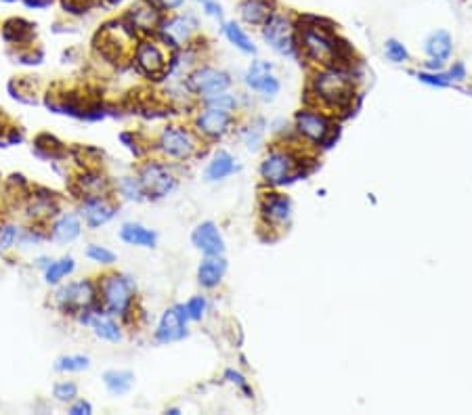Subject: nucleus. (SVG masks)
I'll list each match as a JSON object with an SVG mask.
<instances>
[{"label": "nucleus", "mask_w": 472, "mask_h": 415, "mask_svg": "<svg viewBox=\"0 0 472 415\" xmlns=\"http://www.w3.org/2000/svg\"><path fill=\"white\" fill-rule=\"evenodd\" d=\"M296 38L300 55L317 68L342 66L351 53L347 43L338 40L334 26L319 17L296 20Z\"/></svg>", "instance_id": "nucleus-1"}, {"label": "nucleus", "mask_w": 472, "mask_h": 415, "mask_svg": "<svg viewBox=\"0 0 472 415\" xmlns=\"http://www.w3.org/2000/svg\"><path fill=\"white\" fill-rule=\"evenodd\" d=\"M309 95L317 107L326 112H342L355 99V80L353 74L342 66L319 68L309 84Z\"/></svg>", "instance_id": "nucleus-2"}, {"label": "nucleus", "mask_w": 472, "mask_h": 415, "mask_svg": "<svg viewBox=\"0 0 472 415\" xmlns=\"http://www.w3.org/2000/svg\"><path fill=\"white\" fill-rule=\"evenodd\" d=\"M97 292H99V306L103 312L120 319H128L135 306V281L132 277L124 273H105L97 281Z\"/></svg>", "instance_id": "nucleus-3"}, {"label": "nucleus", "mask_w": 472, "mask_h": 415, "mask_svg": "<svg viewBox=\"0 0 472 415\" xmlns=\"http://www.w3.org/2000/svg\"><path fill=\"white\" fill-rule=\"evenodd\" d=\"M300 156L290 149V147H273L269 149V153L263 158L259 174L265 187L269 189H280L284 185H288L290 181H294L300 172Z\"/></svg>", "instance_id": "nucleus-4"}, {"label": "nucleus", "mask_w": 472, "mask_h": 415, "mask_svg": "<svg viewBox=\"0 0 472 415\" xmlns=\"http://www.w3.org/2000/svg\"><path fill=\"white\" fill-rule=\"evenodd\" d=\"M294 133L313 145L332 147V141L338 139V126H334V118L321 107H305L294 116Z\"/></svg>", "instance_id": "nucleus-5"}, {"label": "nucleus", "mask_w": 472, "mask_h": 415, "mask_svg": "<svg viewBox=\"0 0 472 415\" xmlns=\"http://www.w3.org/2000/svg\"><path fill=\"white\" fill-rule=\"evenodd\" d=\"M55 304L63 315H74V317L86 310H97L101 308L97 283L91 279L66 283L55 292Z\"/></svg>", "instance_id": "nucleus-6"}, {"label": "nucleus", "mask_w": 472, "mask_h": 415, "mask_svg": "<svg viewBox=\"0 0 472 415\" xmlns=\"http://www.w3.org/2000/svg\"><path fill=\"white\" fill-rule=\"evenodd\" d=\"M199 135L187 126H181V124H170L166 126L158 141H155V147L158 151L168 158V160H176V162H185V160H191L193 156H197L199 151Z\"/></svg>", "instance_id": "nucleus-7"}, {"label": "nucleus", "mask_w": 472, "mask_h": 415, "mask_svg": "<svg viewBox=\"0 0 472 415\" xmlns=\"http://www.w3.org/2000/svg\"><path fill=\"white\" fill-rule=\"evenodd\" d=\"M261 36L269 49H273L282 57H298V38H296V20L277 11L263 28Z\"/></svg>", "instance_id": "nucleus-8"}, {"label": "nucleus", "mask_w": 472, "mask_h": 415, "mask_svg": "<svg viewBox=\"0 0 472 415\" xmlns=\"http://www.w3.org/2000/svg\"><path fill=\"white\" fill-rule=\"evenodd\" d=\"M135 68L147 78H164L170 68V53L158 38H143L132 51Z\"/></svg>", "instance_id": "nucleus-9"}, {"label": "nucleus", "mask_w": 472, "mask_h": 415, "mask_svg": "<svg viewBox=\"0 0 472 415\" xmlns=\"http://www.w3.org/2000/svg\"><path fill=\"white\" fill-rule=\"evenodd\" d=\"M116 28H112L109 24L103 26V30L97 34V49L101 51L103 57L112 59V61H120L126 59L128 55H132L135 45H137V34L128 28V24L122 20L120 24H114Z\"/></svg>", "instance_id": "nucleus-10"}, {"label": "nucleus", "mask_w": 472, "mask_h": 415, "mask_svg": "<svg viewBox=\"0 0 472 415\" xmlns=\"http://www.w3.org/2000/svg\"><path fill=\"white\" fill-rule=\"evenodd\" d=\"M199 22L193 13H176V15H166L155 38L170 51L181 49L183 45H189L193 34L197 32Z\"/></svg>", "instance_id": "nucleus-11"}, {"label": "nucleus", "mask_w": 472, "mask_h": 415, "mask_svg": "<svg viewBox=\"0 0 472 415\" xmlns=\"http://www.w3.org/2000/svg\"><path fill=\"white\" fill-rule=\"evenodd\" d=\"M139 181L147 199H162L178 187L176 174L162 162H147L139 170Z\"/></svg>", "instance_id": "nucleus-12"}, {"label": "nucleus", "mask_w": 472, "mask_h": 415, "mask_svg": "<svg viewBox=\"0 0 472 415\" xmlns=\"http://www.w3.org/2000/svg\"><path fill=\"white\" fill-rule=\"evenodd\" d=\"M168 13L158 5V0H137V3L126 11L124 22L128 24V28L135 34H143L147 36H155L164 17Z\"/></svg>", "instance_id": "nucleus-13"}, {"label": "nucleus", "mask_w": 472, "mask_h": 415, "mask_svg": "<svg viewBox=\"0 0 472 415\" xmlns=\"http://www.w3.org/2000/svg\"><path fill=\"white\" fill-rule=\"evenodd\" d=\"M185 86H187V91H189L191 95H197L199 99H206V97H210V95L229 91V89L233 86V78H231V74H227L224 70L204 66V68L193 70V72L187 76Z\"/></svg>", "instance_id": "nucleus-14"}, {"label": "nucleus", "mask_w": 472, "mask_h": 415, "mask_svg": "<svg viewBox=\"0 0 472 415\" xmlns=\"http://www.w3.org/2000/svg\"><path fill=\"white\" fill-rule=\"evenodd\" d=\"M244 84L248 91L261 95L263 99H275L282 91V82L275 76V68L267 59H254L246 74H244Z\"/></svg>", "instance_id": "nucleus-15"}, {"label": "nucleus", "mask_w": 472, "mask_h": 415, "mask_svg": "<svg viewBox=\"0 0 472 415\" xmlns=\"http://www.w3.org/2000/svg\"><path fill=\"white\" fill-rule=\"evenodd\" d=\"M195 133L208 141H218L222 137H227L233 126H235V114L233 112H224L218 107H208L204 105L201 112H197L195 120H193Z\"/></svg>", "instance_id": "nucleus-16"}, {"label": "nucleus", "mask_w": 472, "mask_h": 415, "mask_svg": "<svg viewBox=\"0 0 472 415\" xmlns=\"http://www.w3.org/2000/svg\"><path fill=\"white\" fill-rule=\"evenodd\" d=\"M189 319L183 310V304H174L170 308H166L158 321V327L153 331V338L158 344H172V342H181L187 338L189 327H187Z\"/></svg>", "instance_id": "nucleus-17"}, {"label": "nucleus", "mask_w": 472, "mask_h": 415, "mask_svg": "<svg viewBox=\"0 0 472 415\" xmlns=\"http://www.w3.org/2000/svg\"><path fill=\"white\" fill-rule=\"evenodd\" d=\"M292 199L280 191H267L261 197V218L269 229H284L292 218Z\"/></svg>", "instance_id": "nucleus-18"}, {"label": "nucleus", "mask_w": 472, "mask_h": 415, "mask_svg": "<svg viewBox=\"0 0 472 415\" xmlns=\"http://www.w3.org/2000/svg\"><path fill=\"white\" fill-rule=\"evenodd\" d=\"M118 212V206L109 199V195H91L82 197L80 216L84 218V225L89 229H99L114 220Z\"/></svg>", "instance_id": "nucleus-19"}, {"label": "nucleus", "mask_w": 472, "mask_h": 415, "mask_svg": "<svg viewBox=\"0 0 472 415\" xmlns=\"http://www.w3.org/2000/svg\"><path fill=\"white\" fill-rule=\"evenodd\" d=\"M191 243L195 250H199L204 256H222L224 254V239L212 220H204L195 225L191 231Z\"/></svg>", "instance_id": "nucleus-20"}, {"label": "nucleus", "mask_w": 472, "mask_h": 415, "mask_svg": "<svg viewBox=\"0 0 472 415\" xmlns=\"http://www.w3.org/2000/svg\"><path fill=\"white\" fill-rule=\"evenodd\" d=\"M277 11V0H240L238 5V15L242 24L252 28H263Z\"/></svg>", "instance_id": "nucleus-21"}, {"label": "nucleus", "mask_w": 472, "mask_h": 415, "mask_svg": "<svg viewBox=\"0 0 472 415\" xmlns=\"http://www.w3.org/2000/svg\"><path fill=\"white\" fill-rule=\"evenodd\" d=\"M227 275V260L222 256H204L197 266V283L204 289H216Z\"/></svg>", "instance_id": "nucleus-22"}, {"label": "nucleus", "mask_w": 472, "mask_h": 415, "mask_svg": "<svg viewBox=\"0 0 472 415\" xmlns=\"http://www.w3.org/2000/svg\"><path fill=\"white\" fill-rule=\"evenodd\" d=\"M238 170H240L238 160H235L229 151L218 149V151L210 158V162H208V166H206V170H204V179H206L208 183H220V181L229 179L231 174H235Z\"/></svg>", "instance_id": "nucleus-23"}, {"label": "nucleus", "mask_w": 472, "mask_h": 415, "mask_svg": "<svg viewBox=\"0 0 472 415\" xmlns=\"http://www.w3.org/2000/svg\"><path fill=\"white\" fill-rule=\"evenodd\" d=\"M424 55H426V59L447 63L453 55V36L447 30L430 32L424 40Z\"/></svg>", "instance_id": "nucleus-24"}, {"label": "nucleus", "mask_w": 472, "mask_h": 415, "mask_svg": "<svg viewBox=\"0 0 472 415\" xmlns=\"http://www.w3.org/2000/svg\"><path fill=\"white\" fill-rule=\"evenodd\" d=\"M89 325H91L93 333H95L99 340H103V342L118 344V342H122V338H124L122 327H120V323L116 321V317H112V315L103 312L101 308L93 312V317H91Z\"/></svg>", "instance_id": "nucleus-25"}, {"label": "nucleus", "mask_w": 472, "mask_h": 415, "mask_svg": "<svg viewBox=\"0 0 472 415\" xmlns=\"http://www.w3.org/2000/svg\"><path fill=\"white\" fill-rule=\"evenodd\" d=\"M82 233V218L78 214H61L51 225V239L57 243H72Z\"/></svg>", "instance_id": "nucleus-26"}, {"label": "nucleus", "mask_w": 472, "mask_h": 415, "mask_svg": "<svg viewBox=\"0 0 472 415\" xmlns=\"http://www.w3.org/2000/svg\"><path fill=\"white\" fill-rule=\"evenodd\" d=\"M120 239L126 246H135V248H155L158 243V233L151 231L149 227L141 225V222H124L120 227Z\"/></svg>", "instance_id": "nucleus-27"}, {"label": "nucleus", "mask_w": 472, "mask_h": 415, "mask_svg": "<svg viewBox=\"0 0 472 415\" xmlns=\"http://www.w3.org/2000/svg\"><path fill=\"white\" fill-rule=\"evenodd\" d=\"M222 36L227 38V43L231 47H235L240 53L244 55H257V45L254 40L248 36V32L238 24V22H222V28H220Z\"/></svg>", "instance_id": "nucleus-28"}, {"label": "nucleus", "mask_w": 472, "mask_h": 415, "mask_svg": "<svg viewBox=\"0 0 472 415\" xmlns=\"http://www.w3.org/2000/svg\"><path fill=\"white\" fill-rule=\"evenodd\" d=\"M103 384L109 394L114 396H124L132 390L135 386V373L128 369H107L103 373Z\"/></svg>", "instance_id": "nucleus-29"}, {"label": "nucleus", "mask_w": 472, "mask_h": 415, "mask_svg": "<svg viewBox=\"0 0 472 415\" xmlns=\"http://www.w3.org/2000/svg\"><path fill=\"white\" fill-rule=\"evenodd\" d=\"M34 26L26 20H9L5 22L3 26V38L9 43V45H30L32 38H34Z\"/></svg>", "instance_id": "nucleus-30"}, {"label": "nucleus", "mask_w": 472, "mask_h": 415, "mask_svg": "<svg viewBox=\"0 0 472 415\" xmlns=\"http://www.w3.org/2000/svg\"><path fill=\"white\" fill-rule=\"evenodd\" d=\"M76 185H78V191L82 197L107 195V191H109V181L95 170H86L80 179H76Z\"/></svg>", "instance_id": "nucleus-31"}, {"label": "nucleus", "mask_w": 472, "mask_h": 415, "mask_svg": "<svg viewBox=\"0 0 472 415\" xmlns=\"http://www.w3.org/2000/svg\"><path fill=\"white\" fill-rule=\"evenodd\" d=\"M74 271H76V260L72 256H63L59 260H51L49 266L45 269V281L49 285H59Z\"/></svg>", "instance_id": "nucleus-32"}, {"label": "nucleus", "mask_w": 472, "mask_h": 415, "mask_svg": "<svg viewBox=\"0 0 472 415\" xmlns=\"http://www.w3.org/2000/svg\"><path fill=\"white\" fill-rule=\"evenodd\" d=\"M91 367V359L86 354H63L55 361V371L59 373H78Z\"/></svg>", "instance_id": "nucleus-33"}, {"label": "nucleus", "mask_w": 472, "mask_h": 415, "mask_svg": "<svg viewBox=\"0 0 472 415\" xmlns=\"http://www.w3.org/2000/svg\"><path fill=\"white\" fill-rule=\"evenodd\" d=\"M265 126L267 122L263 118H257L252 124H248L246 128H242V139L246 143V147L250 151H257L261 145H263V139H265Z\"/></svg>", "instance_id": "nucleus-34"}, {"label": "nucleus", "mask_w": 472, "mask_h": 415, "mask_svg": "<svg viewBox=\"0 0 472 415\" xmlns=\"http://www.w3.org/2000/svg\"><path fill=\"white\" fill-rule=\"evenodd\" d=\"M118 191H120V195H122L124 199H128V202H143V199H147V197H145V191H143V187H141L139 176H122V179L118 181Z\"/></svg>", "instance_id": "nucleus-35"}, {"label": "nucleus", "mask_w": 472, "mask_h": 415, "mask_svg": "<svg viewBox=\"0 0 472 415\" xmlns=\"http://www.w3.org/2000/svg\"><path fill=\"white\" fill-rule=\"evenodd\" d=\"M28 212L34 218H51L57 214V206L53 204V193L51 195H32Z\"/></svg>", "instance_id": "nucleus-36"}, {"label": "nucleus", "mask_w": 472, "mask_h": 415, "mask_svg": "<svg viewBox=\"0 0 472 415\" xmlns=\"http://www.w3.org/2000/svg\"><path fill=\"white\" fill-rule=\"evenodd\" d=\"M201 105H208V107H218V110H224V112H238L240 107V99L235 97L233 93L229 91H222V93H216V95H210L206 99H201Z\"/></svg>", "instance_id": "nucleus-37"}, {"label": "nucleus", "mask_w": 472, "mask_h": 415, "mask_svg": "<svg viewBox=\"0 0 472 415\" xmlns=\"http://www.w3.org/2000/svg\"><path fill=\"white\" fill-rule=\"evenodd\" d=\"M384 55H386V59H388L390 63H395V66H403V63L409 61V51H407V47H405L401 40H397V38H388V40L384 43Z\"/></svg>", "instance_id": "nucleus-38"}, {"label": "nucleus", "mask_w": 472, "mask_h": 415, "mask_svg": "<svg viewBox=\"0 0 472 415\" xmlns=\"http://www.w3.org/2000/svg\"><path fill=\"white\" fill-rule=\"evenodd\" d=\"M183 310L187 315L189 321H201L208 312V298L206 296H191L185 304H183Z\"/></svg>", "instance_id": "nucleus-39"}, {"label": "nucleus", "mask_w": 472, "mask_h": 415, "mask_svg": "<svg viewBox=\"0 0 472 415\" xmlns=\"http://www.w3.org/2000/svg\"><path fill=\"white\" fill-rule=\"evenodd\" d=\"M53 398L59 400V402H66L70 405L72 400L78 398V384L72 382V379H61L53 386Z\"/></svg>", "instance_id": "nucleus-40"}, {"label": "nucleus", "mask_w": 472, "mask_h": 415, "mask_svg": "<svg viewBox=\"0 0 472 415\" xmlns=\"http://www.w3.org/2000/svg\"><path fill=\"white\" fill-rule=\"evenodd\" d=\"M422 84H426V86H432V89H449V86H453L451 84V80L447 78V74L441 70V72H428V70H422V72H416L413 74Z\"/></svg>", "instance_id": "nucleus-41"}, {"label": "nucleus", "mask_w": 472, "mask_h": 415, "mask_svg": "<svg viewBox=\"0 0 472 415\" xmlns=\"http://www.w3.org/2000/svg\"><path fill=\"white\" fill-rule=\"evenodd\" d=\"M84 254L91 262H97V264H103V266H109V264L116 262V254L112 250H107L105 246H99V243H91Z\"/></svg>", "instance_id": "nucleus-42"}, {"label": "nucleus", "mask_w": 472, "mask_h": 415, "mask_svg": "<svg viewBox=\"0 0 472 415\" xmlns=\"http://www.w3.org/2000/svg\"><path fill=\"white\" fill-rule=\"evenodd\" d=\"M20 227L17 225H3L0 227V254H5L9 250L15 248V243L20 241Z\"/></svg>", "instance_id": "nucleus-43"}, {"label": "nucleus", "mask_w": 472, "mask_h": 415, "mask_svg": "<svg viewBox=\"0 0 472 415\" xmlns=\"http://www.w3.org/2000/svg\"><path fill=\"white\" fill-rule=\"evenodd\" d=\"M224 379H227L229 384H233V386H238V388L244 392L246 398H252V396H254V390H252L250 382L246 379V375H244L242 371H238V369H227V371H224Z\"/></svg>", "instance_id": "nucleus-44"}, {"label": "nucleus", "mask_w": 472, "mask_h": 415, "mask_svg": "<svg viewBox=\"0 0 472 415\" xmlns=\"http://www.w3.org/2000/svg\"><path fill=\"white\" fill-rule=\"evenodd\" d=\"M97 5V0H61V9L70 15H84Z\"/></svg>", "instance_id": "nucleus-45"}, {"label": "nucleus", "mask_w": 472, "mask_h": 415, "mask_svg": "<svg viewBox=\"0 0 472 415\" xmlns=\"http://www.w3.org/2000/svg\"><path fill=\"white\" fill-rule=\"evenodd\" d=\"M445 74H447V78L451 80V84H453V86H455L457 82H464V80L468 78V74H466V66H464L462 61H455V63H453V66H451Z\"/></svg>", "instance_id": "nucleus-46"}, {"label": "nucleus", "mask_w": 472, "mask_h": 415, "mask_svg": "<svg viewBox=\"0 0 472 415\" xmlns=\"http://www.w3.org/2000/svg\"><path fill=\"white\" fill-rule=\"evenodd\" d=\"M68 413L70 415H91L93 413V405L89 400H84V398H76V400L70 402Z\"/></svg>", "instance_id": "nucleus-47"}, {"label": "nucleus", "mask_w": 472, "mask_h": 415, "mask_svg": "<svg viewBox=\"0 0 472 415\" xmlns=\"http://www.w3.org/2000/svg\"><path fill=\"white\" fill-rule=\"evenodd\" d=\"M201 7H204V13L206 15L216 17V20H222V5L218 3V0H206Z\"/></svg>", "instance_id": "nucleus-48"}, {"label": "nucleus", "mask_w": 472, "mask_h": 415, "mask_svg": "<svg viewBox=\"0 0 472 415\" xmlns=\"http://www.w3.org/2000/svg\"><path fill=\"white\" fill-rule=\"evenodd\" d=\"M158 5L168 13V11H176L185 5V0H158Z\"/></svg>", "instance_id": "nucleus-49"}, {"label": "nucleus", "mask_w": 472, "mask_h": 415, "mask_svg": "<svg viewBox=\"0 0 472 415\" xmlns=\"http://www.w3.org/2000/svg\"><path fill=\"white\" fill-rule=\"evenodd\" d=\"M166 413H170V415H178L181 411H178L176 407H170V409H166Z\"/></svg>", "instance_id": "nucleus-50"}, {"label": "nucleus", "mask_w": 472, "mask_h": 415, "mask_svg": "<svg viewBox=\"0 0 472 415\" xmlns=\"http://www.w3.org/2000/svg\"><path fill=\"white\" fill-rule=\"evenodd\" d=\"M109 3H112V5H118V3H120V0H109Z\"/></svg>", "instance_id": "nucleus-51"}, {"label": "nucleus", "mask_w": 472, "mask_h": 415, "mask_svg": "<svg viewBox=\"0 0 472 415\" xmlns=\"http://www.w3.org/2000/svg\"><path fill=\"white\" fill-rule=\"evenodd\" d=\"M197 3H201V5H204V3H206V0H197Z\"/></svg>", "instance_id": "nucleus-52"}, {"label": "nucleus", "mask_w": 472, "mask_h": 415, "mask_svg": "<svg viewBox=\"0 0 472 415\" xmlns=\"http://www.w3.org/2000/svg\"><path fill=\"white\" fill-rule=\"evenodd\" d=\"M0 135H3V126H0Z\"/></svg>", "instance_id": "nucleus-53"}]
</instances>
